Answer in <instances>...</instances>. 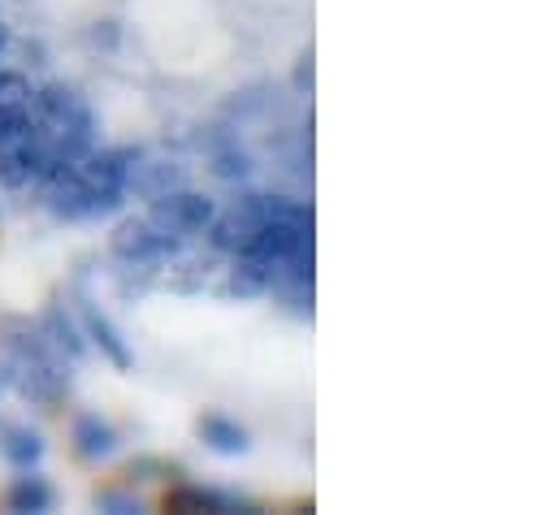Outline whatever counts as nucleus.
Masks as SVG:
<instances>
[{
  "mask_svg": "<svg viewBox=\"0 0 559 515\" xmlns=\"http://www.w3.org/2000/svg\"><path fill=\"white\" fill-rule=\"evenodd\" d=\"M74 442H79V455L100 459V455H109V451L118 446V433H114L100 416H83V420L74 424Z\"/></svg>",
  "mask_w": 559,
  "mask_h": 515,
  "instance_id": "9b49d317",
  "label": "nucleus"
},
{
  "mask_svg": "<svg viewBox=\"0 0 559 515\" xmlns=\"http://www.w3.org/2000/svg\"><path fill=\"white\" fill-rule=\"evenodd\" d=\"M178 187H187V173H182L178 165H169V160L140 165V160L131 156L127 191H135V195H143V200H160V195H169V191H178Z\"/></svg>",
  "mask_w": 559,
  "mask_h": 515,
  "instance_id": "39448f33",
  "label": "nucleus"
},
{
  "mask_svg": "<svg viewBox=\"0 0 559 515\" xmlns=\"http://www.w3.org/2000/svg\"><path fill=\"white\" fill-rule=\"evenodd\" d=\"M4 52H9V31L0 26V65H4Z\"/></svg>",
  "mask_w": 559,
  "mask_h": 515,
  "instance_id": "6ab92c4d",
  "label": "nucleus"
},
{
  "mask_svg": "<svg viewBox=\"0 0 559 515\" xmlns=\"http://www.w3.org/2000/svg\"><path fill=\"white\" fill-rule=\"evenodd\" d=\"M48 334H52V347H57V351H66L70 360H79V356H83V338H79V330L70 325V316H66L61 308H52V312H48Z\"/></svg>",
  "mask_w": 559,
  "mask_h": 515,
  "instance_id": "ddd939ff",
  "label": "nucleus"
},
{
  "mask_svg": "<svg viewBox=\"0 0 559 515\" xmlns=\"http://www.w3.org/2000/svg\"><path fill=\"white\" fill-rule=\"evenodd\" d=\"M213 200L209 195H200V191H187V187H178V191H169V195H160V200H152V213H147V221L160 230V235H169V239H195V235H204L209 230V221H213Z\"/></svg>",
  "mask_w": 559,
  "mask_h": 515,
  "instance_id": "f257e3e1",
  "label": "nucleus"
},
{
  "mask_svg": "<svg viewBox=\"0 0 559 515\" xmlns=\"http://www.w3.org/2000/svg\"><path fill=\"white\" fill-rule=\"evenodd\" d=\"M265 230V213H261V195H239L230 208L213 213L209 221V248L213 252H226V256H239L248 252Z\"/></svg>",
  "mask_w": 559,
  "mask_h": 515,
  "instance_id": "f03ea898",
  "label": "nucleus"
},
{
  "mask_svg": "<svg viewBox=\"0 0 559 515\" xmlns=\"http://www.w3.org/2000/svg\"><path fill=\"white\" fill-rule=\"evenodd\" d=\"M83 316H87V334H92V343H96V347H100L118 369H131V351H127L122 334L114 330V321H109V316H100L96 308H87Z\"/></svg>",
  "mask_w": 559,
  "mask_h": 515,
  "instance_id": "9d476101",
  "label": "nucleus"
},
{
  "mask_svg": "<svg viewBox=\"0 0 559 515\" xmlns=\"http://www.w3.org/2000/svg\"><path fill=\"white\" fill-rule=\"evenodd\" d=\"M174 507H204V512H243L239 499L230 494H217V490H191V494H178Z\"/></svg>",
  "mask_w": 559,
  "mask_h": 515,
  "instance_id": "4468645a",
  "label": "nucleus"
},
{
  "mask_svg": "<svg viewBox=\"0 0 559 515\" xmlns=\"http://www.w3.org/2000/svg\"><path fill=\"white\" fill-rule=\"evenodd\" d=\"M200 438L213 446V451H222V455H243L252 442H248V429L243 424H235V420H226V416H204L200 420Z\"/></svg>",
  "mask_w": 559,
  "mask_h": 515,
  "instance_id": "1a4fd4ad",
  "label": "nucleus"
},
{
  "mask_svg": "<svg viewBox=\"0 0 559 515\" xmlns=\"http://www.w3.org/2000/svg\"><path fill=\"white\" fill-rule=\"evenodd\" d=\"M261 213H265V226H282V230L312 235V204H304V200L261 195Z\"/></svg>",
  "mask_w": 559,
  "mask_h": 515,
  "instance_id": "0eeeda50",
  "label": "nucleus"
},
{
  "mask_svg": "<svg viewBox=\"0 0 559 515\" xmlns=\"http://www.w3.org/2000/svg\"><path fill=\"white\" fill-rule=\"evenodd\" d=\"M4 503H9V512H52V503H57V494H52V486L44 481V477H17L13 486H9V494H4Z\"/></svg>",
  "mask_w": 559,
  "mask_h": 515,
  "instance_id": "6e6552de",
  "label": "nucleus"
},
{
  "mask_svg": "<svg viewBox=\"0 0 559 515\" xmlns=\"http://www.w3.org/2000/svg\"><path fill=\"white\" fill-rule=\"evenodd\" d=\"M174 252H178V239L160 235L147 217L118 226V235H114V256L131 260V264H147V268H156V264H169Z\"/></svg>",
  "mask_w": 559,
  "mask_h": 515,
  "instance_id": "7ed1b4c3",
  "label": "nucleus"
},
{
  "mask_svg": "<svg viewBox=\"0 0 559 515\" xmlns=\"http://www.w3.org/2000/svg\"><path fill=\"white\" fill-rule=\"evenodd\" d=\"M295 87H299V92H312V57L299 61V70H295Z\"/></svg>",
  "mask_w": 559,
  "mask_h": 515,
  "instance_id": "a211bd4d",
  "label": "nucleus"
},
{
  "mask_svg": "<svg viewBox=\"0 0 559 515\" xmlns=\"http://www.w3.org/2000/svg\"><path fill=\"white\" fill-rule=\"evenodd\" d=\"M0 455H4L13 468H35L39 455H44V442H39V433H31V429H9V433L0 438Z\"/></svg>",
  "mask_w": 559,
  "mask_h": 515,
  "instance_id": "f8f14e48",
  "label": "nucleus"
},
{
  "mask_svg": "<svg viewBox=\"0 0 559 515\" xmlns=\"http://www.w3.org/2000/svg\"><path fill=\"white\" fill-rule=\"evenodd\" d=\"M26 134V105H0V152Z\"/></svg>",
  "mask_w": 559,
  "mask_h": 515,
  "instance_id": "2eb2a0df",
  "label": "nucleus"
},
{
  "mask_svg": "<svg viewBox=\"0 0 559 515\" xmlns=\"http://www.w3.org/2000/svg\"><path fill=\"white\" fill-rule=\"evenodd\" d=\"M13 378H17V390L26 398L57 403V394H61V364L48 360L39 347H22V356L13 360Z\"/></svg>",
  "mask_w": 559,
  "mask_h": 515,
  "instance_id": "20e7f679",
  "label": "nucleus"
},
{
  "mask_svg": "<svg viewBox=\"0 0 559 515\" xmlns=\"http://www.w3.org/2000/svg\"><path fill=\"white\" fill-rule=\"evenodd\" d=\"M213 169H217L222 178H243L252 165H248V156H243V152H235V147H230V152H217V165H213Z\"/></svg>",
  "mask_w": 559,
  "mask_h": 515,
  "instance_id": "f3484780",
  "label": "nucleus"
},
{
  "mask_svg": "<svg viewBox=\"0 0 559 515\" xmlns=\"http://www.w3.org/2000/svg\"><path fill=\"white\" fill-rule=\"evenodd\" d=\"M274 286V264L261 260L257 252H239L230 264V295L239 299H252V295H265Z\"/></svg>",
  "mask_w": 559,
  "mask_h": 515,
  "instance_id": "423d86ee",
  "label": "nucleus"
},
{
  "mask_svg": "<svg viewBox=\"0 0 559 515\" xmlns=\"http://www.w3.org/2000/svg\"><path fill=\"white\" fill-rule=\"evenodd\" d=\"M26 96H31V83H26V74H17V70L0 65V105H22Z\"/></svg>",
  "mask_w": 559,
  "mask_h": 515,
  "instance_id": "dca6fc26",
  "label": "nucleus"
}]
</instances>
